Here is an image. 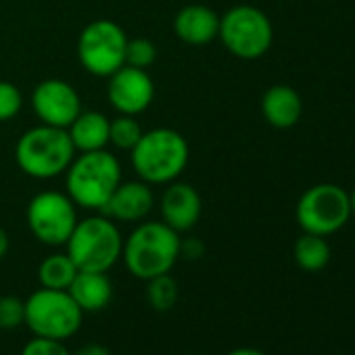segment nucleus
<instances>
[{
    "label": "nucleus",
    "instance_id": "nucleus-1",
    "mask_svg": "<svg viewBox=\"0 0 355 355\" xmlns=\"http://www.w3.org/2000/svg\"><path fill=\"white\" fill-rule=\"evenodd\" d=\"M191 159L187 138L171 128L142 132L130 150V161L140 180L146 184H169L178 180Z\"/></svg>",
    "mask_w": 355,
    "mask_h": 355
},
{
    "label": "nucleus",
    "instance_id": "nucleus-2",
    "mask_svg": "<svg viewBox=\"0 0 355 355\" xmlns=\"http://www.w3.org/2000/svg\"><path fill=\"white\" fill-rule=\"evenodd\" d=\"M180 234L165 222H142L123 241L121 259L128 272L140 280L169 274L180 257Z\"/></svg>",
    "mask_w": 355,
    "mask_h": 355
},
{
    "label": "nucleus",
    "instance_id": "nucleus-3",
    "mask_svg": "<svg viewBox=\"0 0 355 355\" xmlns=\"http://www.w3.org/2000/svg\"><path fill=\"white\" fill-rule=\"evenodd\" d=\"M121 184V163L119 159L101 148L73 157L67 167V197L84 209H103L111 199L113 191Z\"/></svg>",
    "mask_w": 355,
    "mask_h": 355
},
{
    "label": "nucleus",
    "instance_id": "nucleus-4",
    "mask_svg": "<svg viewBox=\"0 0 355 355\" xmlns=\"http://www.w3.org/2000/svg\"><path fill=\"white\" fill-rule=\"evenodd\" d=\"M76 146L65 128L36 125L21 134L15 146V161L24 173L36 180H51L67 171Z\"/></svg>",
    "mask_w": 355,
    "mask_h": 355
},
{
    "label": "nucleus",
    "instance_id": "nucleus-5",
    "mask_svg": "<svg viewBox=\"0 0 355 355\" xmlns=\"http://www.w3.org/2000/svg\"><path fill=\"white\" fill-rule=\"evenodd\" d=\"M65 247L80 272H109L121 257L123 239L115 220L90 216L76 224Z\"/></svg>",
    "mask_w": 355,
    "mask_h": 355
},
{
    "label": "nucleus",
    "instance_id": "nucleus-6",
    "mask_svg": "<svg viewBox=\"0 0 355 355\" xmlns=\"http://www.w3.org/2000/svg\"><path fill=\"white\" fill-rule=\"evenodd\" d=\"M82 320L84 311L67 291L42 286L26 299L24 324L34 336L65 343L80 330Z\"/></svg>",
    "mask_w": 355,
    "mask_h": 355
},
{
    "label": "nucleus",
    "instance_id": "nucleus-7",
    "mask_svg": "<svg viewBox=\"0 0 355 355\" xmlns=\"http://www.w3.org/2000/svg\"><path fill=\"white\" fill-rule=\"evenodd\" d=\"M218 38L230 55L253 61L263 57L274 42V28L270 17L251 5H239L220 17Z\"/></svg>",
    "mask_w": 355,
    "mask_h": 355
},
{
    "label": "nucleus",
    "instance_id": "nucleus-8",
    "mask_svg": "<svg viewBox=\"0 0 355 355\" xmlns=\"http://www.w3.org/2000/svg\"><path fill=\"white\" fill-rule=\"evenodd\" d=\"M125 46L128 36L119 24L111 19H94L78 38V59L88 73L109 78L125 65Z\"/></svg>",
    "mask_w": 355,
    "mask_h": 355
},
{
    "label": "nucleus",
    "instance_id": "nucleus-9",
    "mask_svg": "<svg viewBox=\"0 0 355 355\" xmlns=\"http://www.w3.org/2000/svg\"><path fill=\"white\" fill-rule=\"evenodd\" d=\"M295 216L303 232L330 236L351 218L349 193L336 184H315L301 195Z\"/></svg>",
    "mask_w": 355,
    "mask_h": 355
},
{
    "label": "nucleus",
    "instance_id": "nucleus-10",
    "mask_svg": "<svg viewBox=\"0 0 355 355\" xmlns=\"http://www.w3.org/2000/svg\"><path fill=\"white\" fill-rule=\"evenodd\" d=\"M30 232L49 247H61L69 241L76 224V203L57 191H44L32 197L26 211Z\"/></svg>",
    "mask_w": 355,
    "mask_h": 355
},
{
    "label": "nucleus",
    "instance_id": "nucleus-11",
    "mask_svg": "<svg viewBox=\"0 0 355 355\" xmlns=\"http://www.w3.org/2000/svg\"><path fill=\"white\" fill-rule=\"evenodd\" d=\"M32 109L42 123L53 128H69L82 113V101L78 90L59 78L40 82L32 92Z\"/></svg>",
    "mask_w": 355,
    "mask_h": 355
},
{
    "label": "nucleus",
    "instance_id": "nucleus-12",
    "mask_svg": "<svg viewBox=\"0 0 355 355\" xmlns=\"http://www.w3.org/2000/svg\"><path fill=\"white\" fill-rule=\"evenodd\" d=\"M107 96L117 113L136 117L150 107L155 98V82L146 69L123 65L109 76Z\"/></svg>",
    "mask_w": 355,
    "mask_h": 355
},
{
    "label": "nucleus",
    "instance_id": "nucleus-13",
    "mask_svg": "<svg viewBox=\"0 0 355 355\" xmlns=\"http://www.w3.org/2000/svg\"><path fill=\"white\" fill-rule=\"evenodd\" d=\"M159 209H161V222H165L169 228H173L180 234L197 226L203 211V201L195 187L173 180L163 191Z\"/></svg>",
    "mask_w": 355,
    "mask_h": 355
},
{
    "label": "nucleus",
    "instance_id": "nucleus-14",
    "mask_svg": "<svg viewBox=\"0 0 355 355\" xmlns=\"http://www.w3.org/2000/svg\"><path fill=\"white\" fill-rule=\"evenodd\" d=\"M153 205H155V195L150 184L138 180V182H121L101 211L103 216L117 222H140L150 214Z\"/></svg>",
    "mask_w": 355,
    "mask_h": 355
},
{
    "label": "nucleus",
    "instance_id": "nucleus-15",
    "mask_svg": "<svg viewBox=\"0 0 355 355\" xmlns=\"http://www.w3.org/2000/svg\"><path fill=\"white\" fill-rule=\"evenodd\" d=\"M173 32L187 44H209L220 34V15L205 5H189L175 15Z\"/></svg>",
    "mask_w": 355,
    "mask_h": 355
},
{
    "label": "nucleus",
    "instance_id": "nucleus-16",
    "mask_svg": "<svg viewBox=\"0 0 355 355\" xmlns=\"http://www.w3.org/2000/svg\"><path fill=\"white\" fill-rule=\"evenodd\" d=\"M261 113L270 125H274L278 130H288L301 119L303 103L295 88H291L286 84H276L263 92Z\"/></svg>",
    "mask_w": 355,
    "mask_h": 355
},
{
    "label": "nucleus",
    "instance_id": "nucleus-17",
    "mask_svg": "<svg viewBox=\"0 0 355 355\" xmlns=\"http://www.w3.org/2000/svg\"><path fill=\"white\" fill-rule=\"evenodd\" d=\"M67 293L84 313H96L109 307L113 299V284L107 272H78Z\"/></svg>",
    "mask_w": 355,
    "mask_h": 355
},
{
    "label": "nucleus",
    "instance_id": "nucleus-18",
    "mask_svg": "<svg viewBox=\"0 0 355 355\" xmlns=\"http://www.w3.org/2000/svg\"><path fill=\"white\" fill-rule=\"evenodd\" d=\"M109 117L98 111H82L73 123L67 128V134L80 153L101 150L109 144Z\"/></svg>",
    "mask_w": 355,
    "mask_h": 355
},
{
    "label": "nucleus",
    "instance_id": "nucleus-19",
    "mask_svg": "<svg viewBox=\"0 0 355 355\" xmlns=\"http://www.w3.org/2000/svg\"><path fill=\"white\" fill-rule=\"evenodd\" d=\"M293 255H295V261L301 270L320 272L330 261V245H328L326 236L303 232L295 243Z\"/></svg>",
    "mask_w": 355,
    "mask_h": 355
},
{
    "label": "nucleus",
    "instance_id": "nucleus-20",
    "mask_svg": "<svg viewBox=\"0 0 355 355\" xmlns=\"http://www.w3.org/2000/svg\"><path fill=\"white\" fill-rule=\"evenodd\" d=\"M78 268L71 261L67 253H53L42 259L38 268V278L44 288H57V291H67L78 276Z\"/></svg>",
    "mask_w": 355,
    "mask_h": 355
},
{
    "label": "nucleus",
    "instance_id": "nucleus-21",
    "mask_svg": "<svg viewBox=\"0 0 355 355\" xmlns=\"http://www.w3.org/2000/svg\"><path fill=\"white\" fill-rule=\"evenodd\" d=\"M178 295H180L178 293V282L169 274H161L146 280V301L159 313L173 309Z\"/></svg>",
    "mask_w": 355,
    "mask_h": 355
},
{
    "label": "nucleus",
    "instance_id": "nucleus-22",
    "mask_svg": "<svg viewBox=\"0 0 355 355\" xmlns=\"http://www.w3.org/2000/svg\"><path fill=\"white\" fill-rule=\"evenodd\" d=\"M140 136H142V128L134 115H121L119 113L109 123V142L121 150H132V146L140 140Z\"/></svg>",
    "mask_w": 355,
    "mask_h": 355
},
{
    "label": "nucleus",
    "instance_id": "nucleus-23",
    "mask_svg": "<svg viewBox=\"0 0 355 355\" xmlns=\"http://www.w3.org/2000/svg\"><path fill=\"white\" fill-rule=\"evenodd\" d=\"M26 322V301L13 295L0 297V330H15Z\"/></svg>",
    "mask_w": 355,
    "mask_h": 355
},
{
    "label": "nucleus",
    "instance_id": "nucleus-24",
    "mask_svg": "<svg viewBox=\"0 0 355 355\" xmlns=\"http://www.w3.org/2000/svg\"><path fill=\"white\" fill-rule=\"evenodd\" d=\"M157 59V49L150 40L146 38H136V40H128L125 46V65L138 67V69H146L155 63Z\"/></svg>",
    "mask_w": 355,
    "mask_h": 355
},
{
    "label": "nucleus",
    "instance_id": "nucleus-25",
    "mask_svg": "<svg viewBox=\"0 0 355 355\" xmlns=\"http://www.w3.org/2000/svg\"><path fill=\"white\" fill-rule=\"evenodd\" d=\"M24 107L19 88L11 82L0 80V121H11Z\"/></svg>",
    "mask_w": 355,
    "mask_h": 355
},
{
    "label": "nucleus",
    "instance_id": "nucleus-26",
    "mask_svg": "<svg viewBox=\"0 0 355 355\" xmlns=\"http://www.w3.org/2000/svg\"><path fill=\"white\" fill-rule=\"evenodd\" d=\"M21 355H71V353L63 340L34 336L32 340L26 343V347L21 349Z\"/></svg>",
    "mask_w": 355,
    "mask_h": 355
},
{
    "label": "nucleus",
    "instance_id": "nucleus-27",
    "mask_svg": "<svg viewBox=\"0 0 355 355\" xmlns=\"http://www.w3.org/2000/svg\"><path fill=\"white\" fill-rule=\"evenodd\" d=\"M203 253H205V247L197 239H187L180 243V255H184L187 259H199Z\"/></svg>",
    "mask_w": 355,
    "mask_h": 355
},
{
    "label": "nucleus",
    "instance_id": "nucleus-28",
    "mask_svg": "<svg viewBox=\"0 0 355 355\" xmlns=\"http://www.w3.org/2000/svg\"><path fill=\"white\" fill-rule=\"evenodd\" d=\"M71 355H111V351L105 347V345H101V343H88V345H84V347H80L76 353H71Z\"/></svg>",
    "mask_w": 355,
    "mask_h": 355
},
{
    "label": "nucleus",
    "instance_id": "nucleus-29",
    "mask_svg": "<svg viewBox=\"0 0 355 355\" xmlns=\"http://www.w3.org/2000/svg\"><path fill=\"white\" fill-rule=\"evenodd\" d=\"M9 245H11L9 234H7V230L3 226H0V259H3L9 253Z\"/></svg>",
    "mask_w": 355,
    "mask_h": 355
},
{
    "label": "nucleus",
    "instance_id": "nucleus-30",
    "mask_svg": "<svg viewBox=\"0 0 355 355\" xmlns=\"http://www.w3.org/2000/svg\"><path fill=\"white\" fill-rule=\"evenodd\" d=\"M226 355H266V353L259 349H253V347H239V349L228 351Z\"/></svg>",
    "mask_w": 355,
    "mask_h": 355
},
{
    "label": "nucleus",
    "instance_id": "nucleus-31",
    "mask_svg": "<svg viewBox=\"0 0 355 355\" xmlns=\"http://www.w3.org/2000/svg\"><path fill=\"white\" fill-rule=\"evenodd\" d=\"M349 207H351V216H355V189L349 193Z\"/></svg>",
    "mask_w": 355,
    "mask_h": 355
}]
</instances>
